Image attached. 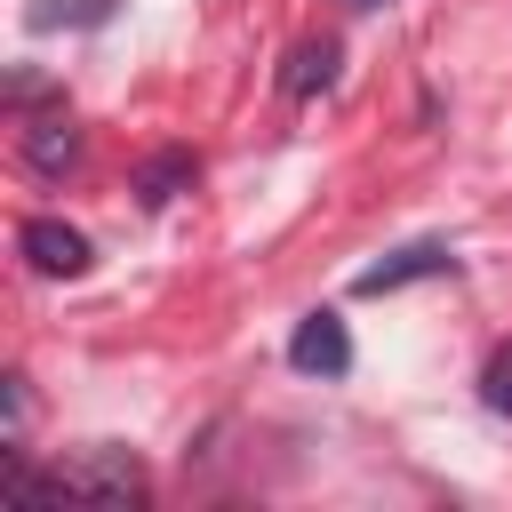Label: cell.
I'll list each match as a JSON object with an SVG mask.
<instances>
[{"instance_id":"obj_6","label":"cell","mask_w":512,"mask_h":512,"mask_svg":"<svg viewBox=\"0 0 512 512\" xmlns=\"http://www.w3.org/2000/svg\"><path fill=\"white\" fill-rule=\"evenodd\" d=\"M24 160H32L40 176H64V168L80 160V128H72L64 112H48V120H32V128H24Z\"/></svg>"},{"instance_id":"obj_2","label":"cell","mask_w":512,"mask_h":512,"mask_svg":"<svg viewBox=\"0 0 512 512\" xmlns=\"http://www.w3.org/2000/svg\"><path fill=\"white\" fill-rule=\"evenodd\" d=\"M16 248H24V264H32L40 280H80V272H88V232H72V224H56V216H32V224L16 232Z\"/></svg>"},{"instance_id":"obj_5","label":"cell","mask_w":512,"mask_h":512,"mask_svg":"<svg viewBox=\"0 0 512 512\" xmlns=\"http://www.w3.org/2000/svg\"><path fill=\"white\" fill-rule=\"evenodd\" d=\"M328 80H336V40H296L288 64H280V96L304 104V96H320Z\"/></svg>"},{"instance_id":"obj_10","label":"cell","mask_w":512,"mask_h":512,"mask_svg":"<svg viewBox=\"0 0 512 512\" xmlns=\"http://www.w3.org/2000/svg\"><path fill=\"white\" fill-rule=\"evenodd\" d=\"M352 8H384V0H352Z\"/></svg>"},{"instance_id":"obj_3","label":"cell","mask_w":512,"mask_h":512,"mask_svg":"<svg viewBox=\"0 0 512 512\" xmlns=\"http://www.w3.org/2000/svg\"><path fill=\"white\" fill-rule=\"evenodd\" d=\"M288 360H296L304 376H344V368H352V336H344V320H336V312H304L296 336H288Z\"/></svg>"},{"instance_id":"obj_8","label":"cell","mask_w":512,"mask_h":512,"mask_svg":"<svg viewBox=\"0 0 512 512\" xmlns=\"http://www.w3.org/2000/svg\"><path fill=\"white\" fill-rule=\"evenodd\" d=\"M480 400H488L496 416H512V344H504V352L480 368Z\"/></svg>"},{"instance_id":"obj_7","label":"cell","mask_w":512,"mask_h":512,"mask_svg":"<svg viewBox=\"0 0 512 512\" xmlns=\"http://www.w3.org/2000/svg\"><path fill=\"white\" fill-rule=\"evenodd\" d=\"M192 176H200V160H192V152H160V160L136 176V200H144V208H160V200H176V184H192Z\"/></svg>"},{"instance_id":"obj_4","label":"cell","mask_w":512,"mask_h":512,"mask_svg":"<svg viewBox=\"0 0 512 512\" xmlns=\"http://www.w3.org/2000/svg\"><path fill=\"white\" fill-rule=\"evenodd\" d=\"M456 256L440 248V240H416V248H400V256H384V264H368L360 272V296H384V288H408V280H424V272H448Z\"/></svg>"},{"instance_id":"obj_1","label":"cell","mask_w":512,"mask_h":512,"mask_svg":"<svg viewBox=\"0 0 512 512\" xmlns=\"http://www.w3.org/2000/svg\"><path fill=\"white\" fill-rule=\"evenodd\" d=\"M56 488L80 496V504H144V464L128 448H80L72 464H56Z\"/></svg>"},{"instance_id":"obj_9","label":"cell","mask_w":512,"mask_h":512,"mask_svg":"<svg viewBox=\"0 0 512 512\" xmlns=\"http://www.w3.org/2000/svg\"><path fill=\"white\" fill-rule=\"evenodd\" d=\"M0 400H8V448L24 456V432H32V392H24V376H8Z\"/></svg>"}]
</instances>
